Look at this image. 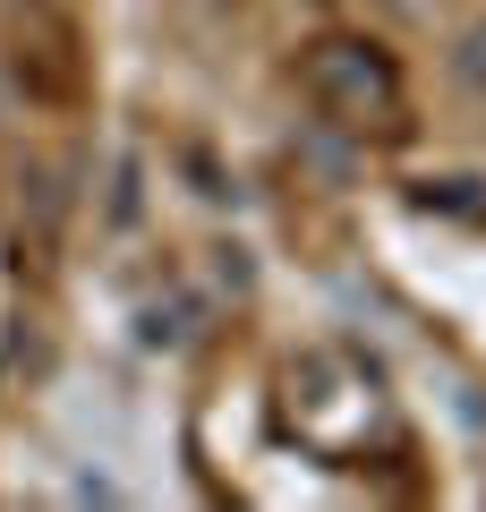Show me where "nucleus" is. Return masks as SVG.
I'll return each mask as SVG.
<instances>
[{
    "mask_svg": "<svg viewBox=\"0 0 486 512\" xmlns=\"http://www.w3.org/2000/svg\"><path fill=\"white\" fill-rule=\"evenodd\" d=\"M435 77H444L452 103L486 111V9H469V18L444 26V43H435Z\"/></svg>",
    "mask_w": 486,
    "mask_h": 512,
    "instance_id": "f03ea898",
    "label": "nucleus"
},
{
    "mask_svg": "<svg viewBox=\"0 0 486 512\" xmlns=\"http://www.w3.org/2000/svg\"><path fill=\"white\" fill-rule=\"evenodd\" d=\"M307 86H316V103H324V120H333V128L393 120V69H384L367 43H324L316 69H307Z\"/></svg>",
    "mask_w": 486,
    "mask_h": 512,
    "instance_id": "f257e3e1",
    "label": "nucleus"
}]
</instances>
